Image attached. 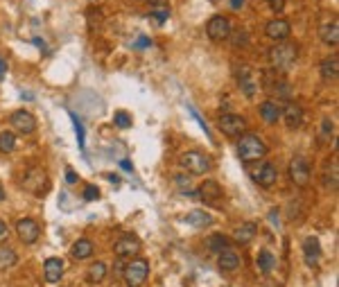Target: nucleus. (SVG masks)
Wrapping results in <instances>:
<instances>
[{"label":"nucleus","instance_id":"24","mask_svg":"<svg viewBox=\"0 0 339 287\" xmlns=\"http://www.w3.org/2000/svg\"><path fill=\"white\" fill-rule=\"evenodd\" d=\"M319 73H321V77H324L326 82H335L337 75H339V59H337V55L326 57L324 61L319 63Z\"/></svg>","mask_w":339,"mask_h":287},{"label":"nucleus","instance_id":"47","mask_svg":"<svg viewBox=\"0 0 339 287\" xmlns=\"http://www.w3.org/2000/svg\"><path fill=\"white\" fill-rule=\"evenodd\" d=\"M5 73H7V63H5V59L0 57V79H5Z\"/></svg>","mask_w":339,"mask_h":287},{"label":"nucleus","instance_id":"9","mask_svg":"<svg viewBox=\"0 0 339 287\" xmlns=\"http://www.w3.org/2000/svg\"><path fill=\"white\" fill-rule=\"evenodd\" d=\"M9 124L14 127V131L23 134V136H30V134L36 131V118L32 116L27 109H18L9 116Z\"/></svg>","mask_w":339,"mask_h":287},{"label":"nucleus","instance_id":"44","mask_svg":"<svg viewBox=\"0 0 339 287\" xmlns=\"http://www.w3.org/2000/svg\"><path fill=\"white\" fill-rule=\"evenodd\" d=\"M174 179H177V186H179V188H185V190L190 188V179H188V176L179 174V176H174Z\"/></svg>","mask_w":339,"mask_h":287},{"label":"nucleus","instance_id":"23","mask_svg":"<svg viewBox=\"0 0 339 287\" xmlns=\"http://www.w3.org/2000/svg\"><path fill=\"white\" fill-rule=\"evenodd\" d=\"M260 116L267 124H276L278 120H281V104L274 102V100H265L260 104Z\"/></svg>","mask_w":339,"mask_h":287},{"label":"nucleus","instance_id":"4","mask_svg":"<svg viewBox=\"0 0 339 287\" xmlns=\"http://www.w3.org/2000/svg\"><path fill=\"white\" fill-rule=\"evenodd\" d=\"M147 276H150V262H147L145 258L131 260L122 272V278H124V283H127V287H143Z\"/></svg>","mask_w":339,"mask_h":287},{"label":"nucleus","instance_id":"29","mask_svg":"<svg viewBox=\"0 0 339 287\" xmlns=\"http://www.w3.org/2000/svg\"><path fill=\"white\" fill-rule=\"evenodd\" d=\"M16 262H18V256H16L14 249H9V247L0 249V272H7V269H12Z\"/></svg>","mask_w":339,"mask_h":287},{"label":"nucleus","instance_id":"11","mask_svg":"<svg viewBox=\"0 0 339 287\" xmlns=\"http://www.w3.org/2000/svg\"><path fill=\"white\" fill-rule=\"evenodd\" d=\"M16 233H18V240L23 242V245H34L41 235V226L36 219L23 217V219L16 222Z\"/></svg>","mask_w":339,"mask_h":287},{"label":"nucleus","instance_id":"7","mask_svg":"<svg viewBox=\"0 0 339 287\" xmlns=\"http://www.w3.org/2000/svg\"><path fill=\"white\" fill-rule=\"evenodd\" d=\"M181 165L185 167V170L190 172V174H206V172H210V159L204 154V151H185V154H181Z\"/></svg>","mask_w":339,"mask_h":287},{"label":"nucleus","instance_id":"20","mask_svg":"<svg viewBox=\"0 0 339 287\" xmlns=\"http://www.w3.org/2000/svg\"><path fill=\"white\" fill-rule=\"evenodd\" d=\"M319 36H321V41H324L326 46L337 48V43H339V20L332 18L330 23L321 25V28H319Z\"/></svg>","mask_w":339,"mask_h":287},{"label":"nucleus","instance_id":"22","mask_svg":"<svg viewBox=\"0 0 339 287\" xmlns=\"http://www.w3.org/2000/svg\"><path fill=\"white\" fill-rule=\"evenodd\" d=\"M240 264H242V258H240L233 249L222 251L220 258H217V267L224 269V272H235V269H240Z\"/></svg>","mask_w":339,"mask_h":287},{"label":"nucleus","instance_id":"8","mask_svg":"<svg viewBox=\"0 0 339 287\" xmlns=\"http://www.w3.org/2000/svg\"><path fill=\"white\" fill-rule=\"evenodd\" d=\"M217 127H220L224 136L240 138L244 134V129H247V120L242 116H238V113H224V116H220V124Z\"/></svg>","mask_w":339,"mask_h":287},{"label":"nucleus","instance_id":"46","mask_svg":"<svg viewBox=\"0 0 339 287\" xmlns=\"http://www.w3.org/2000/svg\"><path fill=\"white\" fill-rule=\"evenodd\" d=\"M120 167H122V170H127V172H134V165H131L127 159H122V161H120Z\"/></svg>","mask_w":339,"mask_h":287},{"label":"nucleus","instance_id":"10","mask_svg":"<svg viewBox=\"0 0 339 287\" xmlns=\"http://www.w3.org/2000/svg\"><path fill=\"white\" fill-rule=\"evenodd\" d=\"M197 199H201L204 204L217 206L224 199V190H222V186L215 181V179H206V181L197 188Z\"/></svg>","mask_w":339,"mask_h":287},{"label":"nucleus","instance_id":"34","mask_svg":"<svg viewBox=\"0 0 339 287\" xmlns=\"http://www.w3.org/2000/svg\"><path fill=\"white\" fill-rule=\"evenodd\" d=\"M131 116L127 111H116L113 113V124H116V127H120V129H129L131 127Z\"/></svg>","mask_w":339,"mask_h":287},{"label":"nucleus","instance_id":"49","mask_svg":"<svg viewBox=\"0 0 339 287\" xmlns=\"http://www.w3.org/2000/svg\"><path fill=\"white\" fill-rule=\"evenodd\" d=\"M242 5H244V0H231V7H233V9H240Z\"/></svg>","mask_w":339,"mask_h":287},{"label":"nucleus","instance_id":"31","mask_svg":"<svg viewBox=\"0 0 339 287\" xmlns=\"http://www.w3.org/2000/svg\"><path fill=\"white\" fill-rule=\"evenodd\" d=\"M16 149V136L12 131H0V151L3 154H12Z\"/></svg>","mask_w":339,"mask_h":287},{"label":"nucleus","instance_id":"18","mask_svg":"<svg viewBox=\"0 0 339 287\" xmlns=\"http://www.w3.org/2000/svg\"><path fill=\"white\" fill-rule=\"evenodd\" d=\"M303 256H305V264L308 267H316L319 264V258H321V245H319V240H316L314 235H310V237H305L303 240Z\"/></svg>","mask_w":339,"mask_h":287},{"label":"nucleus","instance_id":"51","mask_svg":"<svg viewBox=\"0 0 339 287\" xmlns=\"http://www.w3.org/2000/svg\"><path fill=\"white\" fill-rule=\"evenodd\" d=\"M7 197V192H5V188H3V183H0V202H3V199Z\"/></svg>","mask_w":339,"mask_h":287},{"label":"nucleus","instance_id":"1","mask_svg":"<svg viewBox=\"0 0 339 287\" xmlns=\"http://www.w3.org/2000/svg\"><path fill=\"white\" fill-rule=\"evenodd\" d=\"M269 63H271V68L276 70V73H287L289 68L296 63V59H299V46L296 43H289V41H281V43H276L274 48L269 50Z\"/></svg>","mask_w":339,"mask_h":287},{"label":"nucleus","instance_id":"41","mask_svg":"<svg viewBox=\"0 0 339 287\" xmlns=\"http://www.w3.org/2000/svg\"><path fill=\"white\" fill-rule=\"evenodd\" d=\"M79 181V174L73 170V167H66V183H70V186H75V183Z\"/></svg>","mask_w":339,"mask_h":287},{"label":"nucleus","instance_id":"2","mask_svg":"<svg viewBox=\"0 0 339 287\" xmlns=\"http://www.w3.org/2000/svg\"><path fill=\"white\" fill-rule=\"evenodd\" d=\"M238 154H240V161L253 163V161H260L267 154V145L258 134H242L238 140Z\"/></svg>","mask_w":339,"mask_h":287},{"label":"nucleus","instance_id":"35","mask_svg":"<svg viewBox=\"0 0 339 287\" xmlns=\"http://www.w3.org/2000/svg\"><path fill=\"white\" fill-rule=\"evenodd\" d=\"M81 197H84L86 202H97V199H100V188H97L95 183H86Z\"/></svg>","mask_w":339,"mask_h":287},{"label":"nucleus","instance_id":"21","mask_svg":"<svg viewBox=\"0 0 339 287\" xmlns=\"http://www.w3.org/2000/svg\"><path fill=\"white\" fill-rule=\"evenodd\" d=\"M256 233H258V224L244 222V224H240L238 229L233 231V240L238 242V245H249V242L256 237Z\"/></svg>","mask_w":339,"mask_h":287},{"label":"nucleus","instance_id":"16","mask_svg":"<svg viewBox=\"0 0 339 287\" xmlns=\"http://www.w3.org/2000/svg\"><path fill=\"white\" fill-rule=\"evenodd\" d=\"M265 34L278 43L287 41V36L292 34V25H289V20H285V18H274L265 25Z\"/></svg>","mask_w":339,"mask_h":287},{"label":"nucleus","instance_id":"27","mask_svg":"<svg viewBox=\"0 0 339 287\" xmlns=\"http://www.w3.org/2000/svg\"><path fill=\"white\" fill-rule=\"evenodd\" d=\"M256 264H258V269H260V274H271L276 269V258H274V253L271 251H267V249H262V251L258 253V260H256Z\"/></svg>","mask_w":339,"mask_h":287},{"label":"nucleus","instance_id":"28","mask_svg":"<svg viewBox=\"0 0 339 287\" xmlns=\"http://www.w3.org/2000/svg\"><path fill=\"white\" fill-rule=\"evenodd\" d=\"M206 249H208L210 253H222V251H226V249H231L228 247V237L226 235H210V237H206Z\"/></svg>","mask_w":339,"mask_h":287},{"label":"nucleus","instance_id":"25","mask_svg":"<svg viewBox=\"0 0 339 287\" xmlns=\"http://www.w3.org/2000/svg\"><path fill=\"white\" fill-rule=\"evenodd\" d=\"M93 251H95V247H93V242L86 240V237H81V240H77L73 247H70V256H73L75 260H86V258H91Z\"/></svg>","mask_w":339,"mask_h":287},{"label":"nucleus","instance_id":"38","mask_svg":"<svg viewBox=\"0 0 339 287\" xmlns=\"http://www.w3.org/2000/svg\"><path fill=\"white\" fill-rule=\"evenodd\" d=\"M188 111H190V116H193V118H195V120H197V122H199V127H201V129H204V134H206V136H208V138H213V134H210V129H208V124H206V120H204V118H201V116H199V113H197V111H195V106H188Z\"/></svg>","mask_w":339,"mask_h":287},{"label":"nucleus","instance_id":"17","mask_svg":"<svg viewBox=\"0 0 339 287\" xmlns=\"http://www.w3.org/2000/svg\"><path fill=\"white\" fill-rule=\"evenodd\" d=\"M281 118L285 120V124L289 129H299L303 124V109L296 104V102H289L281 109Z\"/></svg>","mask_w":339,"mask_h":287},{"label":"nucleus","instance_id":"30","mask_svg":"<svg viewBox=\"0 0 339 287\" xmlns=\"http://www.w3.org/2000/svg\"><path fill=\"white\" fill-rule=\"evenodd\" d=\"M89 283H102L107 278V264L104 262H93L89 267V274H86Z\"/></svg>","mask_w":339,"mask_h":287},{"label":"nucleus","instance_id":"33","mask_svg":"<svg viewBox=\"0 0 339 287\" xmlns=\"http://www.w3.org/2000/svg\"><path fill=\"white\" fill-rule=\"evenodd\" d=\"M70 118H73V124H75V134H77V145H79V149H84V145H86V134H84V124H81V120L77 116H75L73 111H70Z\"/></svg>","mask_w":339,"mask_h":287},{"label":"nucleus","instance_id":"39","mask_svg":"<svg viewBox=\"0 0 339 287\" xmlns=\"http://www.w3.org/2000/svg\"><path fill=\"white\" fill-rule=\"evenodd\" d=\"M324 183H326L328 188H337V163L332 165V172H330V174H328V172L324 174Z\"/></svg>","mask_w":339,"mask_h":287},{"label":"nucleus","instance_id":"40","mask_svg":"<svg viewBox=\"0 0 339 287\" xmlns=\"http://www.w3.org/2000/svg\"><path fill=\"white\" fill-rule=\"evenodd\" d=\"M231 34H233V32H231ZM228 39L233 41V46H247L249 36H247V32H235V34L228 36Z\"/></svg>","mask_w":339,"mask_h":287},{"label":"nucleus","instance_id":"15","mask_svg":"<svg viewBox=\"0 0 339 287\" xmlns=\"http://www.w3.org/2000/svg\"><path fill=\"white\" fill-rule=\"evenodd\" d=\"M235 79H238V86L247 97H253L256 91H258V79H256L253 70L249 66H240L238 73H235Z\"/></svg>","mask_w":339,"mask_h":287},{"label":"nucleus","instance_id":"36","mask_svg":"<svg viewBox=\"0 0 339 287\" xmlns=\"http://www.w3.org/2000/svg\"><path fill=\"white\" fill-rule=\"evenodd\" d=\"M86 16H89V25H91V28H100L102 20H104V18H102V9L100 7H91L89 12H86Z\"/></svg>","mask_w":339,"mask_h":287},{"label":"nucleus","instance_id":"45","mask_svg":"<svg viewBox=\"0 0 339 287\" xmlns=\"http://www.w3.org/2000/svg\"><path fill=\"white\" fill-rule=\"evenodd\" d=\"M136 48H150L152 46V39H147V36H138V41L134 43Z\"/></svg>","mask_w":339,"mask_h":287},{"label":"nucleus","instance_id":"48","mask_svg":"<svg viewBox=\"0 0 339 287\" xmlns=\"http://www.w3.org/2000/svg\"><path fill=\"white\" fill-rule=\"evenodd\" d=\"M147 3H152V5H154V9H156V7H167V5H165V0H147Z\"/></svg>","mask_w":339,"mask_h":287},{"label":"nucleus","instance_id":"6","mask_svg":"<svg viewBox=\"0 0 339 287\" xmlns=\"http://www.w3.org/2000/svg\"><path fill=\"white\" fill-rule=\"evenodd\" d=\"M287 174H289V181H292L294 186L308 188L312 172H310V163L303 159V156H294V159L289 161V165H287Z\"/></svg>","mask_w":339,"mask_h":287},{"label":"nucleus","instance_id":"50","mask_svg":"<svg viewBox=\"0 0 339 287\" xmlns=\"http://www.w3.org/2000/svg\"><path fill=\"white\" fill-rule=\"evenodd\" d=\"M34 46H39V48H41V50H46V43H43L41 39H34Z\"/></svg>","mask_w":339,"mask_h":287},{"label":"nucleus","instance_id":"32","mask_svg":"<svg viewBox=\"0 0 339 287\" xmlns=\"http://www.w3.org/2000/svg\"><path fill=\"white\" fill-rule=\"evenodd\" d=\"M167 18H170V7H156V9H152V12H150V20H152V23H156V25L167 23Z\"/></svg>","mask_w":339,"mask_h":287},{"label":"nucleus","instance_id":"43","mask_svg":"<svg viewBox=\"0 0 339 287\" xmlns=\"http://www.w3.org/2000/svg\"><path fill=\"white\" fill-rule=\"evenodd\" d=\"M7 237H9V226L5 224L3 219H0V242H5Z\"/></svg>","mask_w":339,"mask_h":287},{"label":"nucleus","instance_id":"19","mask_svg":"<svg viewBox=\"0 0 339 287\" xmlns=\"http://www.w3.org/2000/svg\"><path fill=\"white\" fill-rule=\"evenodd\" d=\"M43 276H46L48 283H59L63 276V262L61 258H48L43 262Z\"/></svg>","mask_w":339,"mask_h":287},{"label":"nucleus","instance_id":"13","mask_svg":"<svg viewBox=\"0 0 339 287\" xmlns=\"http://www.w3.org/2000/svg\"><path fill=\"white\" fill-rule=\"evenodd\" d=\"M251 179L262 188H271L278 181V170H276V165L269 163V161H262V163H258V167L251 172Z\"/></svg>","mask_w":339,"mask_h":287},{"label":"nucleus","instance_id":"26","mask_svg":"<svg viewBox=\"0 0 339 287\" xmlns=\"http://www.w3.org/2000/svg\"><path fill=\"white\" fill-rule=\"evenodd\" d=\"M185 222L190 226H195V229H206V226L213 224V215H208L206 210H190L185 215Z\"/></svg>","mask_w":339,"mask_h":287},{"label":"nucleus","instance_id":"5","mask_svg":"<svg viewBox=\"0 0 339 287\" xmlns=\"http://www.w3.org/2000/svg\"><path fill=\"white\" fill-rule=\"evenodd\" d=\"M20 186H23V190L32 192V194H43V192H48V188H50V179H48V172L43 170V167H30V170L25 172Z\"/></svg>","mask_w":339,"mask_h":287},{"label":"nucleus","instance_id":"12","mask_svg":"<svg viewBox=\"0 0 339 287\" xmlns=\"http://www.w3.org/2000/svg\"><path fill=\"white\" fill-rule=\"evenodd\" d=\"M206 34L210 36L213 41H226L231 36V23H228L226 16L217 14L206 23Z\"/></svg>","mask_w":339,"mask_h":287},{"label":"nucleus","instance_id":"14","mask_svg":"<svg viewBox=\"0 0 339 287\" xmlns=\"http://www.w3.org/2000/svg\"><path fill=\"white\" fill-rule=\"evenodd\" d=\"M140 247H143V242H140L138 235H134V233H124V235L116 242L113 251H116L118 258H131V256H136V253L140 251Z\"/></svg>","mask_w":339,"mask_h":287},{"label":"nucleus","instance_id":"37","mask_svg":"<svg viewBox=\"0 0 339 287\" xmlns=\"http://www.w3.org/2000/svg\"><path fill=\"white\" fill-rule=\"evenodd\" d=\"M332 134H335V122L326 118V120L321 122V138H324V140H330Z\"/></svg>","mask_w":339,"mask_h":287},{"label":"nucleus","instance_id":"3","mask_svg":"<svg viewBox=\"0 0 339 287\" xmlns=\"http://www.w3.org/2000/svg\"><path fill=\"white\" fill-rule=\"evenodd\" d=\"M262 91H267V93H271L276 97H283V100H287L292 95L289 82L281 73H276V70H265L262 73Z\"/></svg>","mask_w":339,"mask_h":287},{"label":"nucleus","instance_id":"42","mask_svg":"<svg viewBox=\"0 0 339 287\" xmlns=\"http://www.w3.org/2000/svg\"><path fill=\"white\" fill-rule=\"evenodd\" d=\"M267 5H269V7L274 9V12H278V14L285 9V0H267Z\"/></svg>","mask_w":339,"mask_h":287}]
</instances>
